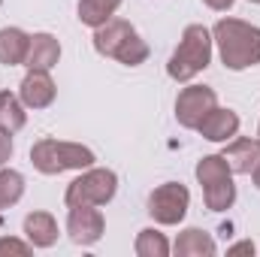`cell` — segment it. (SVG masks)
I'll list each match as a JSON object with an SVG mask.
<instances>
[{
    "label": "cell",
    "mask_w": 260,
    "mask_h": 257,
    "mask_svg": "<svg viewBox=\"0 0 260 257\" xmlns=\"http://www.w3.org/2000/svg\"><path fill=\"white\" fill-rule=\"evenodd\" d=\"M215 40L221 49V61L230 70L260 64V27H251L236 18H221L215 24Z\"/></svg>",
    "instance_id": "obj_1"
},
{
    "label": "cell",
    "mask_w": 260,
    "mask_h": 257,
    "mask_svg": "<svg viewBox=\"0 0 260 257\" xmlns=\"http://www.w3.org/2000/svg\"><path fill=\"white\" fill-rule=\"evenodd\" d=\"M94 49L106 58H118L121 64L136 67L148 58V46L139 40V34L130 27L127 21H106L94 34Z\"/></svg>",
    "instance_id": "obj_2"
},
{
    "label": "cell",
    "mask_w": 260,
    "mask_h": 257,
    "mask_svg": "<svg viewBox=\"0 0 260 257\" xmlns=\"http://www.w3.org/2000/svg\"><path fill=\"white\" fill-rule=\"evenodd\" d=\"M30 160L40 173L58 176L64 170H88L94 167V151L76 142H58V139H43L30 148Z\"/></svg>",
    "instance_id": "obj_3"
},
{
    "label": "cell",
    "mask_w": 260,
    "mask_h": 257,
    "mask_svg": "<svg viewBox=\"0 0 260 257\" xmlns=\"http://www.w3.org/2000/svg\"><path fill=\"white\" fill-rule=\"evenodd\" d=\"M209 58H212V37H209V30L203 24H191V27H185V37H182L179 49L173 52L167 73L176 82H188L200 70L209 67Z\"/></svg>",
    "instance_id": "obj_4"
},
{
    "label": "cell",
    "mask_w": 260,
    "mask_h": 257,
    "mask_svg": "<svg viewBox=\"0 0 260 257\" xmlns=\"http://www.w3.org/2000/svg\"><path fill=\"white\" fill-rule=\"evenodd\" d=\"M197 179L203 185V197H206V206L212 212H224L233 206L236 200V188L230 182V167L224 157L212 154V157H203L197 164Z\"/></svg>",
    "instance_id": "obj_5"
},
{
    "label": "cell",
    "mask_w": 260,
    "mask_h": 257,
    "mask_svg": "<svg viewBox=\"0 0 260 257\" xmlns=\"http://www.w3.org/2000/svg\"><path fill=\"white\" fill-rule=\"evenodd\" d=\"M118 179L112 170H88L76 182H70L64 203L67 206H103L115 197Z\"/></svg>",
    "instance_id": "obj_6"
},
{
    "label": "cell",
    "mask_w": 260,
    "mask_h": 257,
    "mask_svg": "<svg viewBox=\"0 0 260 257\" xmlns=\"http://www.w3.org/2000/svg\"><path fill=\"white\" fill-rule=\"evenodd\" d=\"M188 200H191V194H188L185 185L167 182V185H160L157 191L151 194L148 212H151V218L157 224H179L185 218V212H188Z\"/></svg>",
    "instance_id": "obj_7"
},
{
    "label": "cell",
    "mask_w": 260,
    "mask_h": 257,
    "mask_svg": "<svg viewBox=\"0 0 260 257\" xmlns=\"http://www.w3.org/2000/svg\"><path fill=\"white\" fill-rule=\"evenodd\" d=\"M218 106V97L212 88L206 85H191L179 94V103H176V118L182 127H200V121Z\"/></svg>",
    "instance_id": "obj_8"
},
{
    "label": "cell",
    "mask_w": 260,
    "mask_h": 257,
    "mask_svg": "<svg viewBox=\"0 0 260 257\" xmlns=\"http://www.w3.org/2000/svg\"><path fill=\"white\" fill-rule=\"evenodd\" d=\"M67 230L76 245H94L103 236V215L97 206H70Z\"/></svg>",
    "instance_id": "obj_9"
},
{
    "label": "cell",
    "mask_w": 260,
    "mask_h": 257,
    "mask_svg": "<svg viewBox=\"0 0 260 257\" xmlns=\"http://www.w3.org/2000/svg\"><path fill=\"white\" fill-rule=\"evenodd\" d=\"M21 100H24V106H30V109H46V106L55 100V85H52L49 73L30 70V73L24 76V82H21Z\"/></svg>",
    "instance_id": "obj_10"
},
{
    "label": "cell",
    "mask_w": 260,
    "mask_h": 257,
    "mask_svg": "<svg viewBox=\"0 0 260 257\" xmlns=\"http://www.w3.org/2000/svg\"><path fill=\"white\" fill-rule=\"evenodd\" d=\"M58 58H61V46H58V40H55L52 34H37V37H30V49H27V58H24V64L30 67V70L49 73L52 67L58 64Z\"/></svg>",
    "instance_id": "obj_11"
},
{
    "label": "cell",
    "mask_w": 260,
    "mask_h": 257,
    "mask_svg": "<svg viewBox=\"0 0 260 257\" xmlns=\"http://www.w3.org/2000/svg\"><path fill=\"white\" fill-rule=\"evenodd\" d=\"M200 133L206 136V139H212V142H227L230 136H236V130H239V118H236V112H230V109H212L203 121H200Z\"/></svg>",
    "instance_id": "obj_12"
},
{
    "label": "cell",
    "mask_w": 260,
    "mask_h": 257,
    "mask_svg": "<svg viewBox=\"0 0 260 257\" xmlns=\"http://www.w3.org/2000/svg\"><path fill=\"white\" fill-rule=\"evenodd\" d=\"M221 157L227 160L230 173H254L260 160V139H236Z\"/></svg>",
    "instance_id": "obj_13"
},
{
    "label": "cell",
    "mask_w": 260,
    "mask_h": 257,
    "mask_svg": "<svg viewBox=\"0 0 260 257\" xmlns=\"http://www.w3.org/2000/svg\"><path fill=\"white\" fill-rule=\"evenodd\" d=\"M24 236L30 239V245L49 248V245H55V239H58V224H55V218H52L49 212H30V215L24 218Z\"/></svg>",
    "instance_id": "obj_14"
},
{
    "label": "cell",
    "mask_w": 260,
    "mask_h": 257,
    "mask_svg": "<svg viewBox=\"0 0 260 257\" xmlns=\"http://www.w3.org/2000/svg\"><path fill=\"white\" fill-rule=\"evenodd\" d=\"M30 49V37L18 27H3L0 30V64H24Z\"/></svg>",
    "instance_id": "obj_15"
},
{
    "label": "cell",
    "mask_w": 260,
    "mask_h": 257,
    "mask_svg": "<svg viewBox=\"0 0 260 257\" xmlns=\"http://www.w3.org/2000/svg\"><path fill=\"white\" fill-rule=\"evenodd\" d=\"M121 0H82L79 3V18L82 24H91V27H100L112 18V12L118 9Z\"/></svg>",
    "instance_id": "obj_16"
},
{
    "label": "cell",
    "mask_w": 260,
    "mask_h": 257,
    "mask_svg": "<svg viewBox=\"0 0 260 257\" xmlns=\"http://www.w3.org/2000/svg\"><path fill=\"white\" fill-rule=\"evenodd\" d=\"M24 127V106L18 103L15 94L9 91H0V130H6L9 136L15 130Z\"/></svg>",
    "instance_id": "obj_17"
},
{
    "label": "cell",
    "mask_w": 260,
    "mask_h": 257,
    "mask_svg": "<svg viewBox=\"0 0 260 257\" xmlns=\"http://www.w3.org/2000/svg\"><path fill=\"white\" fill-rule=\"evenodd\" d=\"M176 254H215V242L203 233V230H185L176 239Z\"/></svg>",
    "instance_id": "obj_18"
},
{
    "label": "cell",
    "mask_w": 260,
    "mask_h": 257,
    "mask_svg": "<svg viewBox=\"0 0 260 257\" xmlns=\"http://www.w3.org/2000/svg\"><path fill=\"white\" fill-rule=\"evenodd\" d=\"M21 194H24V179H21V173L3 170V173H0V209L15 206V203L21 200Z\"/></svg>",
    "instance_id": "obj_19"
},
{
    "label": "cell",
    "mask_w": 260,
    "mask_h": 257,
    "mask_svg": "<svg viewBox=\"0 0 260 257\" xmlns=\"http://www.w3.org/2000/svg\"><path fill=\"white\" fill-rule=\"evenodd\" d=\"M136 254L139 257H167L170 254V245H167V239L157 230H142L139 239H136Z\"/></svg>",
    "instance_id": "obj_20"
},
{
    "label": "cell",
    "mask_w": 260,
    "mask_h": 257,
    "mask_svg": "<svg viewBox=\"0 0 260 257\" xmlns=\"http://www.w3.org/2000/svg\"><path fill=\"white\" fill-rule=\"evenodd\" d=\"M3 251H15V254H27L30 248L24 245V242H18V239H0V254Z\"/></svg>",
    "instance_id": "obj_21"
},
{
    "label": "cell",
    "mask_w": 260,
    "mask_h": 257,
    "mask_svg": "<svg viewBox=\"0 0 260 257\" xmlns=\"http://www.w3.org/2000/svg\"><path fill=\"white\" fill-rule=\"evenodd\" d=\"M9 157H12V139H9L6 130H0V167H3Z\"/></svg>",
    "instance_id": "obj_22"
},
{
    "label": "cell",
    "mask_w": 260,
    "mask_h": 257,
    "mask_svg": "<svg viewBox=\"0 0 260 257\" xmlns=\"http://www.w3.org/2000/svg\"><path fill=\"white\" fill-rule=\"evenodd\" d=\"M242 251L245 254H254V242H239V245L230 248V254H242Z\"/></svg>",
    "instance_id": "obj_23"
},
{
    "label": "cell",
    "mask_w": 260,
    "mask_h": 257,
    "mask_svg": "<svg viewBox=\"0 0 260 257\" xmlns=\"http://www.w3.org/2000/svg\"><path fill=\"white\" fill-rule=\"evenodd\" d=\"M203 3H206V6H212V9H218V12L233 6V0H203Z\"/></svg>",
    "instance_id": "obj_24"
},
{
    "label": "cell",
    "mask_w": 260,
    "mask_h": 257,
    "mask_svg": "<svg viewBox=\"0 0 260 257\" xmlns=\"http://www.w3.org/2000/svg\"><path fill=\"white\" fill-rule=\"evenodd\" d=\"M254 182H257V188H260V160H257V167H254Z\"/></svg>",
    "instance_id": "obj_25"
},
{
    "label": "cell",
    "mask_w": 260,
    "mask_h": 257,
    "mask_svg": "<svg viewBox=\"0 0 260 257\" xmlns=\"http://www.w3.org/2000/svg\"><path fill=\"white\" fill-rule=\"evenodd\" d=\"M251 3H260V0H251Z\"/></svg>",
    "instance_id": "obj_26"
}]
</instances>
